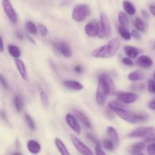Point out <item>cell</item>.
<instances>
[{"label": "cell", "instance_id": "obj_1", "mask_svg": "<svg viewBox=\"0 0 155 155\" xmlns=\"http://www.w3.org/2000/svg\"><path fill=\"white\" fill-rule=\"evenodd\" d=\"M114 89V84L112 79L107 74H101L98 77L97 92H96V101L100 105H103L106 102L107 96L112 93Z\"/></svg>", "mask_w": 155, "mask_h": 155}, {"label": "cell", "instance_id": "obj_2", "mask_svg": "<svg viewBox=\"0 0 155 155\" xmlns=\"http://www.w3.org/2000/svg\"><path fill=\"white\" fill-rule=\"evenodd\" d=\"M120 39L113 38L107 44L96 48L93 51L92 55L97 58H109L115 54L120 47Z\"/></svg>", "mask_w": 155, "mask_h": 155}, {"label": "cell", "instance_id": "obj_3", "mask_svg": "<svg viewBox=\"0 0 155 155\" xmlns=\"http://www.w3.org/2000/svg\"><path fill=\"white\" fill-rule=\"evenodd\" d=\"M113 111L123 120L131 124H142L148 120V116L145 114H135L126 110L125 108L115 109Z\"/></svg>", "mask_w": 155, "mask_h": 155}, {"label": "cell", "instance_id": "obj_4", "mask_svg": "<svg viewBox=\"0 0 155 155\" xmlns=\"http://www.w3.org/2000/svg\"><path fill=\"white\" fill-rule=\"evenodd\" d=\"M128 136L130 138H144V142L151 143L155 142V128L152 127H141L131 132Z\"/></svg>", "mask_w": 155, "mask_h": 155}, {"label": "cell", "instance_id": "obj_5", "mask_svg": "<svg viewBox=\"0 0 155 155\" xmlns=\"http://www.w3.org/2000/svg\"><path fill=\"white\" fill-rule=\"evenodd\" d=\"M91 13L89 6L85 4L76 5L74 7L71 14V17L76 22H81L83 21Z\"/></svg>", "mask_w": 155, "mask_h": 155}, {"label": "cell", "instance_id": "obj_6", "mask_svg": "<svg viewBox=\"0 0 155 155\" xmlns=\"http://www.w3.org/2000/svg\"><path fill=\"white\" fill-rule=\"evenodd\" d=\"M100 37L103 39H109L111 36V25L109 18L104 12H100Z\"/></svg>", "mask_w": 155, "mask_h": 155}, {"label": "cell", "instance_id": "obj_7", "mask_svg": "<svg viewBox=\"0 0 155 155\" xmlns=\"http://www.w3.org/2000/svg\"><path fill=\"white\" fill-rule=\"evenodd\" d=\"M2 5L3 10H4L6 16L13 24H16L18 22V15L11 3L10 0H2Z\"/></svg>", "mask_w": 155, "mask_h": 155}, {"label": "cell", "instance_id": "obj_8", "mask_svg": "<svg viewBox=\"0 0 155 155\" xmlns=\"http://www.w3.org/2000/svg\"><path fill=\"white\" fill-rule=\"evenodd\" d=\"M70 139H71V142H72L73 145L74 146V148H76V150H77L80 154L84 155L94 154V153L91 151V149H90L86 145H84L78 138L76 137L75 136H74V135H70Z\"/></svg>", "mask_w": 155, "mask_h": 155}, {"label": "cell", "instance_id": "obj_9", "mask_svg": "<svg viewBox=\"0 0 155 155\" xmlns=\"http://www.w3.org/2000/svg\"><path fill=\"white\" fill-rule=\"evenodd\" d=\"M84 31L86 34L91 37L98 36L100 33V23L96 20H92L85 25Z\"/></svg>", "mask_w": 155, "mask_h": 155}, {"label": "cell", "instance_id": "obj_10", "mask_svg": "<svg viewBox=\"0 0 155 155\" xmlns=\"http://www.w3.org/2000/svg\"><path fill=\"white\" fill-rule=\"evenodd\" d=\"M117 99L124 104H132L135 102L138 96L132 92H119L116 94Z\"/></svg>", "mask_w": 155, "mask_h": 155}, {"label": "cell", "instance_id": "obj_11", "mask_svg": "<svg viewBox=\"0 0 155 155\" xmlns=\"http://www.w3.org/2000/svg\"><path fill=\"white\" fill-rule=\"evenodd\" d=\"M54 47L65 58H68L71 57V55H72V51H71V48L65 42H60L56 43L54 45Z\"/></svg>", "mask_w": 155, "mask_h": 155}, {"label": "cell", "instance_id": "obj_12", "mask_svg": "<svg viewBox=\"0 0 155 155\" xmlns=\"http://www.w3.org/2000/svg\"><path fill=\"white\" fill-rule=\"evenodd\" d=\"M66 122L68 124V127L73 130L75 133H77L78 135H79L81 133V127L79 125L77 119L74 117L73 115L68 114L66 115Z\"/></svg>", "mask_w": 155, "mask_h": 155}, {"label": "cell", "instance_id": "obj_13", "mask_svg": "<svg viewBox=\"0 0 155 155\" xmlns=\"http://www.w3.org/2000/svg\"><path fill=\"white\" fill-rule=\"evenodd\" d=\"M136 64L142 68H149L153 64V61L149 56L141 55L137 58Z\"/></svg>", "mask_w": 155, "mask_h": 155}, {"label": "cell", "instance_id": "obj_14", "mask_svg": "<svg viewBox=\"0 0 155 155\" xmlns=\"http://www.w3.org/2000/svg\"><path fill=\"white\" fill-rule=\"evenodd\" d=\"M15 64L17 69H18V72H19L20 75H21V78L24 80H27V72L24 62H23L21 59L15 58Z\"/></svg>", "mask_w": 155, "mask_h": 155}, {"label": "cell", "instance_id": "obj_15", "mask_svg": "<svg viewBox=\"0 0 155 155\" xmlns=\"http://www.w3.org/2000/svg\"><path fill=\"white\" fill-rule=\"evenodd\" d=\"M27 150L32 154H38L41 151V146L39 142L36 140H29L27 143Z\"/></svg>", "mask_w": 155, "mask_h": 155}, {"label": "cell", "instance_id": "obj_16", "mask_svg": "<svg viewBox=\"0 0 155 155\" xmlns=\"http://www.w3.org/2000/svg\"><path fill=\"white\" fill-rule=\"evenodd\" d=\"M64 86L69 89L74 91H81L84 89V86L75 80H65L63 83Z\"/></svg>", "mask_w": 155, "mask_h": 155}, {"label": "cell", "instance_id": "obj_17", "mask_svg": "<svg viewBox=\"0 0 155 155\" xmlns=\"http://www.w3.org/2000/svg\"><path fill=\"white\" fill-rule=\"evenodd\" d=\"M74 114L75 116L78 118L79 120H81V122L84 124V127H86L87 128H91V120H89V118L87 117V115L85 114L84 112L81 111V110H74Z\"/></svg>", "mask_w": 155, "mask_h": 155}, {"label": "cell", "instance_id": "obj_18", "mask_svg": "<svg viewBox=\"0 0 155 155\" xmlns=\"http://www.w3.org/2000/svg\"><path fill=\"white\" fill-rule=\"evenodd\" d=\"M107 134L110 138L111 141L114 143L115 146L119 145V137L118 133L114 127H107Z\"/></svg>", "mask_w": 155, "mask_h": 155}, {"label": "cell", "instance_id": "obj_19", "mask_svg": "<svg viewBox=\"0 0 155 155\" xmlns=\"http://www.w3.org/2000/svg\"><path fill=\"white\" fill-rule=\"evenodd\" d=\"M123 49H124V51L126 55L132 59L136 58L140 53V50L138 48L133 46H131V45H126V46L124 47Z\"/></svg>", "mask_w": 155, "mask_h": 155}, {"label": "cell", "instance_id": "obj_20", "mask_svg": "<svg viewBox=\"0 0 155 155\" xmlns=\"http://www.w3.org/2000/svg\"><path fill=\"white\" fill-rule=\"evenodd\" d=\"M55 145L57 148L58 151H59L61 154L62 155H69L70 153L68 152V149H67L66 146L65 145V144L63 143L61 139H59V138H56L55 139Z\"/></svg>", "mask_w": 155, "mask_h": 155}, {"label": "cell", "instance_id": "obj_21", "mask_svg": "<svg viewBox=\"0 0 155 155\" xmlns=\"http://www.w3.org/2000/svg\"><path fill=\"white\" fill-rule=\"evenodd\" d=\"M123 8H124L125 12L130 16H132L135 14V8L132 5V2H130L128 0H125L123 1Z\"/></svg>", "mask_w": 155, "mask_h": 155}, {"label": "cell", "instance_id": "obj_22", "mask_svg": "<svg viewBox=\"0 0 155 155\" xmlns=\"http://www.w3.org/2000/svg\"><path fill=\"white\" fill-rule=\"evenodd\" d=\"M145 148V143L144 142H140L135 144L131 147V153L133 154H139Z\"/></svg>", "mask_w": 155, "mask_h": 155}, {"label": "cell", "instance_id": "obj_23", "mask_svg": "<svg viewBox=\"0 0 155 155\" xmlns=\"http://www.w3.org/2000/svg\"><path fill=\"white\" fill-rule=\"evenodd\" d=\"M8 51H9L11 56H12L14 58H19L20 56H21V51H20V49L18 48V46H16L15 45H13V44L9 45V46H8Z\"/></svg>", "mask_w": 155, "mask_h": 155}, {"label": "cell", "instance_id": "obj_24", "mask_svg": "<svg viewBox=\"0 0 155 155\" xmlns=\"http://www.w3.org/2000/svg\"><path fill=\"white\" fill-rule=\"evenodd\" d=\"M144 78V74L141 72L138 71H133V72H131L130 74L128 75V79H129L130 81H140V80H142Z\"/></svg>", "mask_w": 155, "mask_h": 155}, {"label": "cell", "instance_id": "obj_25", "mask_svg": "<svg viewBox=\"0 0 155 155\" xmlns=\"http://www.w3.org/2000/svg\"><path fill=\"white\" fill-rule=\"evenodd\" d=\"M118 30L119 34L121 35V36L125 40H130L131 38H132V35H131V33L128 30L127 27L119 25L118 27Z\"/></svg>", "mask_w": 155, "mask_h": 155}, {"label": "cell", "instance_id": "obj_26", "mask_svg": "<svg viewBox=\"0 0 155 155\" xmlns=\"http://www.w3.org/2000/svg\"><path fill=\"white\" fill-rule=\"evenodd\" d=\"M118 21L119 22V24L121 26H123V27H129V18L128 17L126 16V14L122 12H119L118 15Z\"/></svg>", "mask_w": 155, "mask_h": 155}, {"label": "cell", "instance_id": "obj_27", "mask_svg": "<svg viewBox=\"0 0 155 155\" xmlns=\"http://www.w3.org/2000/svg\"><path fill=\"white\" fill-rule=\"evenodd\" d=\"M26 29H27V32L30 34L36 35L37 33V29L36 28V25H35L33 21H27L25 24Z\"/></svg>", "mask_w": 155, "mask_h": 155}, {"label": "cell", "instance_id": "obj_28", "mask_svg": "<svg viewBox=\"0 0 155 155\" xmlns=\"http://www.w3.org/2000/svg\"><path fill=\"white\" fill-rule=\"evenodd\" d=\"M109 109H111L112 110H115V109L119 108H125L124 104H122V102H121L120 101H112L110 102H109L108 104Z\"/></svg>", "mask_w": 155, "mask_h": 155}, {"label": "cell", "instance_id": "obj_29", "mask_svg": "<svg viewBox=\"0 0 155 155\" xmlns=\"http://www.w3.org/2000/svg\"><path fill=\"white\" fill-rule=\"evenodd\" d=\"M14 104H15V110L19 113L23 108V101L20 96H15L14 98Z\"/></svg>", "mask_w": 155, "mask_h": 155}, {"label": "cell", "instance_id": "obj_30", "mask_svg": "<svg viewBox=\"0 0 155 155\" xmlns=\"http://www.w3.org/2000/svg\"><path fill=\"white\" fill-rule=\"evenodd\" d=\"M135 27L138 31L143 32L145 30V26L142 20L139 18H137L135 21Z\"/></svg>", "mask_w": 155, "mask_h": 155}, {"label": "cell", "instance_id": "obj_31", "mask_svg": "<svg viewBox=\"0 0 155 155\" xmlns=\"http://www.w3.org/2000/svg\"><path fill=\"white\" fill-rule=\"evenodd\" d=\"M40 99H41V103H42L43 106L45 108L48 107L49 106V98L48 95L44 91H42L40 92Z\"/></svg>", "mask_w": 155, "mask_h": 155}, {"label": "cell", "instance_id": "obj_32", "mask_svg": "<svg viewBox=\"0 0 155 155\" xmlns=\"http://www.w3.org/2000/svg\"><path fill=\"white\" fill-rule=\"evenodd\" d=\"M24 117H25L26 123H27V126L29 127V128H30L31 130H34L35 128H36V127H35L34 121H33V120L32 119L31 117H30L29 114H25V115H24Z\"/></svg>", "mask_w": 155, "mask_h": 155}, {"label": "cell", "instance_id": "obj_33", "mask_svg": "<svg viewBox=\"0 0 155 155\" xmlns=\"http://www.w3.org/2000/svg\"><path fill=\"white\" fill-rule=\"evenodd\" d=\"M103 145L106 150H108V151H112L114 148V146H115L113 142L111 140H108V139H106V140L103 141Z\"/></svg>", "mask_w": 155, "mask_h": 155}, {"label": "cell", "instance_id": "obj_34", "mask_svg": "<svg viewBox=\"0 0 155 155\" xmlns=\"http://www.w3.org/2000/svg\"><path fill=\"white\" fill-rule=\"evenodd\" d=\"M147 90L150 93L155 94V80H148L147 81Z\"/></svg>", "mask_w": 155, "mask_h": 155}, {"label": "cell", "instance_id": "obj_35", "mask_svg": "<svg viewBox=\"0 0 155 155\" xmlns=\"http://www.w3.org/2000/svg\"><path fill=\"white\" fill-rule=\"evenodd\" d=\"M131 88L133 90H143L145 88V85L141 83H135L131 85Z\"/></svg>", "mask_w": 155, "mask_h": 155}, {"label": "cell", "instance_id": "obj_36", "mask_svg": "<svg viewBox=\"0 0 155 155\" xmlns=\"http://www.w3.org/2000/svg\"><path fill=\"white\" fill-rule=\"evenodd\" d=\"M38 30H39L41 36H46L47 35V33H48V30H47L46 27L43 24H39L38 25Z\"/></svg>", "mask_w": 155, "mask_h": 155}, {"label": "cell", "instance_id": "obj_37", "mask_svg": "<svg viewBox=\"0 0 155 155\" xmlns=\"http://www.w3.org/2000/svg\"><path fill=\"white\" fill-rule=\"evenodd\" d=\"M147 151L149 154H155V142H151V144L147 146Z\"/></svg>", "mask_w": 155, "mask_h": 155}, {"label": "cell", "instance_id": "obj_38", "mask_svg": "<svg viewBox=\"0 0 155 155\" xmlns=\"http://www.w3.org/2000/svg\"><path fill=\"white\" fill-rule=\"evenodd\" d=\"M87 138H88V139H89V140L91 141L92 143L95 144V145H98V144H100L98 139H97V138L95 137V136H93L92 134H91V133H88V134H87Z\"/></svg>", "mask_w": 155, "mask_h": 155}, {"label": "cell", "instance_id": "obj_39", "mask_svg": "<svg viewBox=\"0 0 155 155\" xmlns=\"http://www.w3.org/2000/svg\"><path fill=\"white\" fill-rule=\"evenodd\" d=\"M122 62L124 64L127 65V66H133V61H132V58H123L122 60Z\"/></svg>", "mask_w": 155, "mask_h": 155}, {"label": "cell", "instance_id": "obj_40", "mask_svg": "<svg viewBox=\"0 0 155 155\" xmlns=\"http://www.w3.org/2000/svg\"><path fill=\"white\" fill-rule=\"evenodd\" d=\"M95 153L97 155H105V152L102 150L100 144L95 145Z\"/></svg>", "mask_w": 155, "mask_h": 155}, {"label": "cell", "instance_id": "obj_41", "mask_svg": "<svg viewBox=\"0 0 155 155\" xmlns=\"http://www.w3.org/2000/svg\"><path fill=\"white\" fill-rule=\"evenodd\" d=\"M0 83L2 85V86L5 88V89H9V85H8L7 81H6V80L5 79V77H3L2 74H0Z\"/></svg>", "mask_w": 155, "mask_h": 155}, {"label": "cell", "instance_id": "obj_42", "mask_svg": "<svg viewBox=\"0 0 155 155\" xmlns=\"http://www.w3.org/2000/svg\"><path fill=\"white\" fill-rule=\"evenodd\" d=\"M131 35H132V37L135 38V39H141V36H140V34L138 33V32L137 31V30H132V33H131Z\"/></svg>", "mask_w": 155, "mask_h": 155}, {"label": "cell", "instance_id": "obj_43", "mask_svg": "<svg viewBox=\"0 0 155 155\" xmlns=\"http://www.w3.org/2000/svg\"><path fill=\"white\" fill-rule=\"evenodd\" d=\"M147 107H148V108H150V110H155V98L154 99L151 100V101L147 104Z\"/></svg>", "mask_w": 155, "mask_h": 155}, {"label": "cell", "instance_id": "obj_44", "mask_svg": "<svg viewBox=\"0 0 155 155\" xmlns=\"http://www.w3.org/2000/svg\"><path fill=\"white\" fill-rule=\"evenodd\" d=\"M74 71L77 73H82L83 69H82V67L81 65H77V66L74 67Z\"/></svg>", "mask_w": 155, "mask_h": 155}, {"label": "cell", "instance_id": "obj_45", "mask_svg": "<svg viewBox=\"0 0 155 155\" xmlns=\"http://www.w3.org/2000/svg\"><path fill=\"white\" fill-rule=\"evenodd\" d=\"M4 51V44H3L2 38L0 36V52H3Z\"/></svg>", "mask_w": 155, "mask_h": 155}, {"label": "cell", "instance_id": "obj_46", "mask_svg": "<svg viewBox=\"0 0 155 155\" xmlns=\"http://www.w3.org/2000/svg\"><path fill=\"white\" fill-rule=\"evenodd\" d=\"M150 12L153 16H155V5H150Z\"/></svg>", "mask_w": 155, "mask_h": 155}, {"label": "cell", "instance_id": "obj_47", "mask_svg": "<svg viewBox=\"0 0 155 155\" xmlns=\"http://www.w3.org/2000/svg\"><path fill=\"white\" fill-rule=\"evenodd\" d=\"M0 116L2 117V118L4 120H6V114H5V112L4 110H1L0 111Z\"/></svg>", "mask_w": 155, "mask_h": 155}, {"label": "cell", "instance_id": "obj_48", "mask_svg": "<svg viewBox=\"0 0 155 155\" xmlns=\"http://www.w3.org/2000/svg\"><path fill=\"white\" fill-rule=\"evenodd\" d=\"M141 14H142V15H144V17H145V18H147V17H148V15H147V13L145 12V11L144 10L141 11Z\"/></svg>", "mask_w": 155, "mask_h": 155}, {"label": "cell", "instance_id": "obj_49", "mask_svg": "<svg viewBox=\"0 0 155 155\" xmlns=\"http://www.w3.org/2000/svg\"><path fill=\"white\" fill-rule=\"evenodd\" d=\"M27 39H28V40L30 41V42H32V43H33V44H35V41H33V39H32V38L30 37V36H27Z\"/></svg>", "mask_w": 155, "mask_h": 155}, {"label": "cell", "instance_id": "obj_50", "mask_svg": "<svg viewBox=\"0 0 155 155\" xmlns=\"http://www.w3.org/2000/svg\"><path fill=\"white\" fill-rule=\"evenodd\" d=\"M17 36H18V37L20 39H23V35H21V33H18V35H17Z\"/></svg>", "mask_w": 155, "mask_h": 155}, {"label": "cell", "instance_id": "obj_51", "mask_svg": "<svg viewBox=\"0 0 155 155\" xmlns=\"http://www.w3.org/2000/svg\"><path fill=\"white\" fill-rule=\"evenodd\" d=\"M153 78H154V80H155V73H154V74H153Z\"/></svg>", "mask_w": 155, "mask_h": 155}]
</instances>
